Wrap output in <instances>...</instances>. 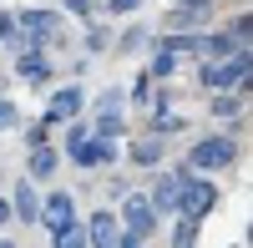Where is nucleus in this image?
<instances>
[{
    "mask_svg": "<svg viewBox=\"0 0 253 248\" xmlns=\"http://www.w3.org/2000/svg\"><path fill=\"white\" fill-rule=\"evenodd\" d=\"M117 248H142V238H132V233H122V238H117Z\"/></svg>",
    "mask_w": 253,
    "mask_h": 248,
    "instance_id": "b1692460",
    "label": "nucleus"
},
{
    "mask_svg": "<svg viewBox=\"0 0 253 248\" xmlns=\"http://www.w3.org/2000/svg\"><path fill=\"white\" fill-rule=\"evenodd\" d=\"M51 238H56V248H86V228H76V223L61 228V233H51Z\"/></svg>",
    "mask_w": 253,
    "mask_h": 248,
    "instance_id": "f3484780",
    "label": "nucleus"
},
{
    "mask_svg": "<svg viewBox=\"0 0 253 248\" xmlns=\"http://www.w3.org/2000/svg\"><path fill=\"white\" fill-rule=\"evenodd\" d=\"M177 5H208V0H177Z\"/></svg>",
    "mask_w": 253,
    "mask_h": 248,
    "instance_id": "393cba45",
    "label": "nucleus"
},
{
    "mask_svg": "<svg viewBox=\"0 0 253 248\" xmlns=\"http://www.w3.org/2000/svg\"><path fill=\"white\" fill-rule=\"evenodd\" d=\"M213 112H223V117H233V112H238V91H233V96H213Z\"/></svg>",
    "mask_w": 253,
    "mask_h": 248,
    "instance_id": "a211bd4d",
    "label": "nucleus"
},
{
    "mask_svg": "<svg viewBox=\"0 0 253 248\" xmlns=\"http://www.w3.org/2000/svg\"><path fill=\"white\" fill-rule=\"evenodd\" d=\"M10 208H15V218H36L41 213V203H36V193H31V182H15V198H10Z\"/></svg>",
    "mask_w": 253,
    "mask_h": 248,
    "instance_id": "9b49d317",
    "label": "nucleus"
},
{
    "mask_svg": "<svg viewBox=\"0 0 253 248\" xmlns=\"http://www.w3.org/2000/svg\"><path fill=\"white\" fill-rule=\"evenodd\" d=\"M5 127H15V107H10V101H0V132H5Z\"/></svg>",
    "mask_w": 253,
    "mask_h": 248,
    "instance_id": "6ab92c4d",
    "label": "nucleus"
},
{
    "mask_svg": "<svg viewBox=\"0 0 253 248\" xmlns=\"http://www.w3.org/2000/svg\"><path fill=\"white\" fill-rule=\"evenodd\" d=\"M152 213H177V177L167 172V177H157V188H152Z\"/></svg>",
    "mask_w": 253,
    "mask_h": 248,
    "instance_id": "1a4fd4ad",
    "label": "nucleus"
},
{
    "mask_svg": "<svg viewBox=\"0 0 253 248\" xmlns=\"http://www.w3.org/2000/svg\"><path fill=\"white\" fill-rule=\"evenodd\" d=\"M71 157H76V167H112V162H117V142H107V137H81L76 142V147H71Z\"/></svg>",
    "mask_w": 253,
    "mask_h": 248,
    "instance_id": "20e7f679",
    "label": "nucleus"
},
{
    "mask_svg": "<svg viewBox=\"0 0 253 248\" xmlns=\"http://www.w3.org/2000/svg\"><path fill=\"white\" fill-rule=\"evenodd\" d=\"M172 71H177V46H172V36H167L152 51V76H172Z\"/></svg>",
    "mask_w": 253,
    "mask_h": 248,
    "instance_id": "f8f14e48",
    "label": "nucleus"
},
{
    "mask_svg": "<svg viewBox=\"0 0 253 248\" xmlns=\"http://www.w3.org/2000/svg\"><path fill=\"white\" fill-rule=\"evenodd\" d=\"M132 157L142 162V167H147V162H157V157H162V137H147V142H137V147H132Z\"/></svg>",
    "mask_w": 253,
    "mask_h": 248,
    "instance_id": "dca6fc26",
    "label": "nucleus"
},
{
    "mask_svg": "<svg viewBox=\"0 0 253 248\" xmlns=\"http://www.w3.org/2000/svg\"><path fill=\"white\" fill-rule=\"evenodd\" d=\"M117 223H122L132 238H147V233L157 228V213H152V203H147L142 193H132V198L122 203V218H117Z\"/></svg>",
    "mask_w": 253,
    "mask_h": 248,
    "instance_id": "39448f33",
    "label": "nucleus"
},
{
    "mask_svg": "<svg viewBox=\"0 0 253 248\" xmlns=\"http://www.w3.org/2000/svg\"><path fill=\"white\" fill-rule=\"evenodd\" d=\"M137 5H142V0H112L107 10H117V15H126V10H137Z\"/></svg>",
    "mask_w": 253,
    "mask_h": 248,
    "instance_id": "412c9836",
    "label": "nucleus"
},
{
    "mask_svg": "<svg viewBox=\"0 0 253 248\" xmlns=\"http://www.w3.org/2000/svg\"><path fill=\"white\" fill-rule=\"evenodd\" d=\"M91 132H96V137H107V142H117V137H122L126 127H122V117H117V112H101V117H96V127H91Z\"/></svg>",
    "mask_w": 253,
    "mask_h": 248,
    "instance_id": "ddd939ff",
    "label": "nucleus"
},
{
    "mask_svg": "<svg viewBox=\"0 0 253 248\" xmlns=\"http://www.w3.org/2000/svg\"><path fill=\"white\" fill-rule=\"evenodd\" d=\"M233 157H238V142H233V137H208V142H198V147H193L187 167L213 172V167H233Z\"/></svg>",
    "mask_w": 253,
    "mask_h": 248,
    "instance_id": "7ed1b4c3",
    "label": "nucleus"
},
{
    "mask_svg": "<svg viewBox=\"0 0 253 248\" xmlns=\"http://www.w3.org/2000/svg\"><path fill=\"white\" fill-rule=\"evenodd\" d=\"M172 177H177V218H198L203 223L218 208V182L213 177H198L193 167H177Z\"/></svg>",
    "mask_w": 253,
    "mask_h": 248,
    "instance_id": "f257e3e1",
    "label": "nucleus"
},
{
    "mask_svg": "<svg viewBox=\"0 0 253 248\" xmlns=\"http://www.w3.org/2000/svg\"><path fill=\"white\" fill-rule=\"evenodd\" d=\"M10 218H15V208H10V198H0V228H5Z\"/></svg>",
    "mask_w": 253,
    "mask_h": 248,
    "instance_id": "4be33fe9",
    "label": "nucleus"
},
{
    "mask_svg": "<svg viewBox=\"0 0 253 248\" xmlns=\"http://www.w3.org/2000/svg\"><path fill=\"white\" fill-rule=\"evenodd\" d=\"M198 20H203V5H182V10H172L167 26H172V31H187V26H198Z\"/></svg>",
    "mask_w": 253,
    "mask_h": 248,
    "instance_id": "2eb2a0df",
    "label": "nucleus"
},
{
    "mask_svg": "<svg viewBox=\"0 0 253 248\" xmlns=\"http://www.w3.org/2000/svg\"><path fill=\"white\" fill-rule=\"evenodd\" d=\"M66 10L71 15H91V0H66Z\"/></svg>",
    "mask_w": 253,
    "mask_h": 248,
    "instance_id": "aec40b11",
    "label": "nucleus"
},
{
    "mask_svg": "<svg viewBox=\"0 0 253 248\" xmlns=\"http://www.w3.org/2000/svg\"><path fill=\"white\" fill-rule=\"evenodd\" d=\"M31 177H36V182L56 177V147H51V142H41V147H31Z\"/></svg>",
    "mask_w": 253,
    "mask_h": 248,
    "instance_id": "9d476101",
    "label": "nucleus"
},
{
    "mask_svg": "<svg viewBox=\"0 0 253 248\" xmlns=\"http://www.w3.org/2000/svg\"><path fill=\"white\" fill-rule=\"evenodd\" d=\"M117 238H122V223H117L112 213H96L91 228H86V243H91V248H117Z\"/></svg>",
    "mask_w": 253,
    "mask_h": 248,
    "instance_id": "6e6552de",
    "label": "nucleus"
},
{
    "mask_svg": "<svg viewBox=\"0 0 253 248\" xmlns=\"http://www.w3.org/2000/svg\"><path fill=\"white\" fill-rule=\"evenodd\" d=\"M81 101H86V91H81V86H61V91L46 101V117H41V122H46V127H56V122H71V117L81 112Z\"/></svg>",
    "mask_w": 253,
    "mask_h": 248,
    "instance_id": "423d86ee",
    "label": "nucleus"
},
{
    "mask_svg": "<svg viewBox=\"0 0 253 248\" xmlns=\"http://www.w3.org/2000/svg\"><path fill=\"white\" fill-rule=\"evenodd\" d=\"M36 218L46 223L51 233H61V228H71V223H76V218H71V193H51L46 203H41V213H36Z\"/></svg>",
    "mask_w": 253,
    "mask_h": 248,
    "instance_id": "0eeeda50",
    "label": "nucleus"
},
{
    "mask_svg": "<svg viewBox=\"0 0 253 248\" xmlns=\"http://www.w3.org/2000/svg\"><path fill=\"white\" fill-rule=\"evenodd\" d=\"M10 31H15V15H5V10H0V41H5Z\"/></svg>",
    "mask_w": 253,
    "mask_h": 248,
    "instance_id": "5701e85b",
    "label": "nucleus"
},
{
    "mask_svg": "<svg viewBox=\"0 0 253 248\" xmlns=\"http://www.w3.org/2000/svg\"><path fill=\"white\" fill-rule=\"evenodd\" d=\"M203 86H213V91H243L248 86V51H233L228 61H213V66L203 71Z\"/></svg>",
    "mask_w": 253,
    "mask_h": 248,
    "instance_id": "f03ea898",
    "label": "nucleus"
},
{
    "mask_svg": "<svg viewBox=\"0 0 253 248\" xmlns=\"http://www.w3.org/2000/svg\"><path fill=\"white\" fill-rule=\"evenodd\" d=\"M198 243V218H177V228H172V248H193Z\"/></svg>",
    "mask_w": 253,
    "mask_h": 248,
    "instance_id": "4468645a",
    "label": "nucleus"
}]
</instances>
